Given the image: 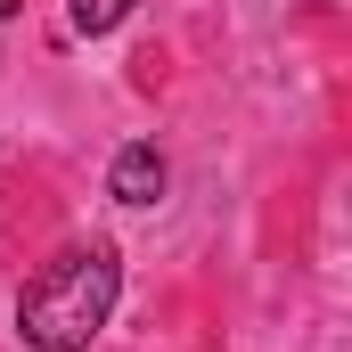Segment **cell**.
I'll list each match as a JSON object with an SVG mask.
<instances>
[{
	"instance_id": "1",
	"label": "cell",
	"mask_w": 352,
	"mask_h": 352,
	"mask_svg": "<svg viewBox=\"0 0 352 352\" xmlns=\"http://www.w3.org/2000/svg\"><path fill=\"white\" fill-rule=\"evenodd\" d=\"M123 295V263L115 246H66L33 270V287L16 295V328L33 352H90V336L107 328Z\"/></svg>"
},
{
	"instance_id": "2",
	"label": "cell",
	"mask_w": 352,
	"mask_h": 352,
	"mask_svg": "<svg viewBox=\"0 0 352 352\" xmlns=\"http://www.w3.org/2000/svg\"><path fill=\"white\" fill-rule=\"evenodd\" d=\"M164 156H156V148H148V140H131V148H123V156H115V173H107V188H115V197H123V205H156V197H164Z\"/></svg>"
},
{
	"instance_id": "3",
	"label": "cell",
	"mask_w": 352,
	"mask_h": 352,
	"mask_svg": "<svg viewBox=\"0 0 352 352\" xmlns=\"http://www.w3.org/2000/svg\"><path fill=\"white\" fill-rule=\"evenodd\" d=\"M131 16V0H74V33H115Z\"/></svg>"
}]
</instances>
